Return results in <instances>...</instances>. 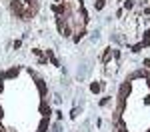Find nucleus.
<instances>
[{"label":"nucleus","mask_w":150,"mask_h":132,"mask_svg":"<svg viewBox=\"0 0 150 132\" xmlns=\"http://www.w3.org/2000/svg\"><path fill=\"white\" fill-rule=\"evenodd\" d=\"M18 72H20V68H18V66H14V68H10V70L4 72V74H2V78H14V76H18Z\"/></svg>","instance_id":"obj_1"},{"label":"nucleus","mask_w":150,"mask_h":132,"mask_svg":"<svg viewBox=\"0 0 150 132\" xmlns=\"http://www.w3.org/2000/svg\"><path fill=\"white\" fill-rule=\"evenodd\" d=\"M36 86H38L40 94H42V96H46V84H44V80H42V78H36Z\"/></svg>","instance_id":"obj_2"},{"label":"nucleus","mask_w":150,"mask_h":132,"mask_svg":"<svg viewBox=\"0 0 150 132\" xmlns=\"http://www.w3.org/2000/svg\"><path fill=\"white\" fill-rule=\"evenodd\" d=\"M48 120H50V116H42V122H40V126H38V132H46Z\"/></svg>","instance_id":"obj_3"},{"label":"nucleus","mask_w":150,"mask_h":132,"mask_svg":"<svg viewBox=\"0 0 150 132\" xmlns=\"http://www.w3.org/2000/svg\"><path fill=\"white\" fill-rule=\"evenodd\" d=\"M40 112H42V116H50V108H48L46 102H42V106H40Z\"/></svg>","instance_id":"obj_4"},{"label":"nucleus","mask_w":150,"mask_h":132,"mask_svg":"<svg viewBox=\"0 0 150 132\" xmlns=\"http://www.w3.org/2000/svg\"><path fill=\"white\" fill-rule=\"evenodd\" d=\"M140 44H142V46H148V44H150V30L144 32V38H142V42H140Z\"/></svg>","instance_id":"obj_5"},{"label":"nucleus","mask_w":150,"mask_h":132,"mask_svg":"<svg viewBox=\"0 0 150 132\" xmlns=\"http://www.w3.org/2000/svg\"><path fill=\"white\" fill-rule=\"evenodd\" d=\"M102 6H104V0H96V2H94V8H96V10H100Z\"/></svg>","instance_id":"obj_6"},{"label":"nucleus","mask_w":150,"mask_h":132,"mask_svg":"<svg viewBox=\"0 0 150 132\" xmlns=\"http://www.w3.org/2000/svg\"><path fill=\"white\" fill-rule=\"evenodd\" d=\"M90 90H92V92H100V84H90Z\"/></svg>","instance_id":"obj_7"},{"label":"nucleus","mask_w":150,"mask_h":132,"mask_svg":"<svg viewBox=\"0 0 150 132\" xmlns=\"http://www.w3.org/2000/svg\"><path fill=\"white\" fill-rule=\"evenodd\" d=\"M132 6H134V4H132V0H126V2H124V8H126V10H130Z\"/></svg>","instance_id":"obj_8"},{"label":"nucleus","mask_w":150,"mask_h":132,"mask_svg":"<svg viewBox=\"0 0 150 132\" xmlns=\"http://www.w3.org/2000/svg\"><path fill=\"white\" fill-rule=\"evenodd\" d=\"M142 48H144V46H142V44H136V46H132V52H140Z\"/></svg>","instance_id":"obj_9"},{"label":"nucleus","mask_w":150,"mask_h":132,"mask_svg":"<svg viewBox=\"0 0 150 132\" xmlns=\"http://www.w3.org/2000/svg\"><path fill=\"white\" fill-rule=\"evenodd\" d=\"M118 132H128V130L124 128V126H120V128H118Z\"/></svg>","instance_id":"obj_10"},{"label":"nucleus","mask_w":150,"mask_h":132,"mask_svg":"<svg viewBox=\"0 0 150 132\" xmlns=\"http://www.w3.org/2000/svg\"><path fill=\"white\" fill-rule=\"evenodd\" d=\"M4 90V84H2V78H0V92Z\"/></svg>","instance_id":"obj_11"},{"label":"nucleus","mask_w":150,"mask_h":132,"mask_svg":"<svg viewBox=\"0 0 150 132\" xmlns=\"http://www.w3.org/2000/svg\"><path fill=\"white\" fill-rule=\"evenodd\" d=\"M2 116H4V110H2V106H0V120H2Z\"/></svg>","instance_id":"obj_12"},{"label":"nucleus","mask_w":150,"mask_h":132,"mask_svg":"<svg viewBox=\"0 0 150 132\" xmlns=\"http://www.w3.org/2000/svg\"><path fill=\"white\" fill-rule=\"evenodd\" d=\"M0 132H6V128H4V126H2V124H0Z\"/></svg>","instance_id":"obj_13"},{"label":"nucleus","mask_w":150,"mask_h":132,"mask_svg":"<svg viewBox=\"0 0 150 132\" xmlns=\"http://www.w3.org/2000/svg\"><path fill=\"white\" fill-rule=\"evenodd\" d=\"M148 86H150V76H148Z\"/></svg>","instance_id":"obj_14"}]
</instances>
